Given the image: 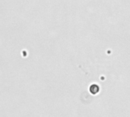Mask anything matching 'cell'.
<instances>
[{
    "label": "cell",
    "mask_w": 130,
    "mask_h": 117,
    "mask_svg": "<svg viewBox=\"0 0 130 117\" xmlns=\"http://www.w3.org/2000/svg\"><path fill=\"white\" fill-rule=\"evenodd\" d=\"M100 91V88L98 85L94 84V85H91L90 87V92L92 94H97Z\"/></svg>",
    "instance_id": "1"
}]
</instances>
